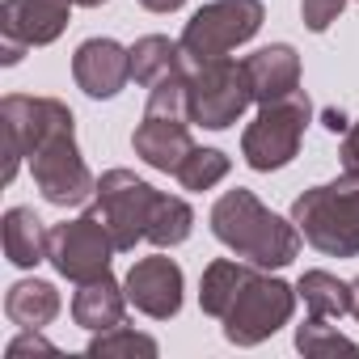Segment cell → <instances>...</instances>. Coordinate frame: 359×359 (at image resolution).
<instances>
[{
    "mask_svg": "<svg viewBox=\"0 0 359 359\" xmlns=\"http://www.w3.org/2000/svg\"><path fill=\"white\" fill-rule=\"evenodd\" d=\"M309 118H313V102H309L304 89L258 106V118H254V123L245 127V135H241V156H245V165L258 169V173H271V169L292 165L296 152H300V140H304Z\"/></svg>",
    "mask_w": 359,
    "mask_h": 359,
    "instance_id": "obj_3",
    "label": "cell"
},
{
    "mask_svg": "<svg viewBox=\"0 0 359 359\" xmlns=\"http://www.w3.org/2000/svg\"><path fill=\"white\" fill-rule=\"evenodd\" d=\"M34 355L55 359V355H60V346H55L51 338H43V330H22V334L5 346V359H34Z\"/></svg>",
    "mask_w": 359,
    "mask_h": 359,
    "instance_id": "obj_26",
    "label": "cell"
},
{
    "mask_svg": "<svg viewBox=\"0 0 359 359\" xmlns=\"http://www.w3.org/2000/svg\"><path fill=\"white\" fill-rule=\"evenodd\" d=\"M342 9H346V0H300V18L313 34H325L338 22Z\"/></svg>",
    "mask_w": 359,
    "mask_h": 359,
    "instance_id": "obj_27",
    "label": "cell"
},
{
    "mask_svg": "<svg viewBox=\"0 0 359 359\" xmlns=\"http://www.w3.org/2000/svg\"><path fill=\"white\" fill-rule=\"evenodd\" d=\"M250 106H254V89H250L245 64H237L229 55L191 64V123H199L208 131H224Z\"/></svg>",
    "mask_w": 359,
    "mask_h": 359,
    "instance_id": "obj_5",
    "label": "cell"
},
{
    "mask_svg": "<svg viewBox=\"0 0 359 359\" xmlns=\"http://www.w3.org/2000/svg\"><path fill=\"white\" fill-rule=\"evenodd\" d=\"M114 254H118V245H114V233H110L102 208H89L76 220H64L51 229V266L72 283L106 275Z\"/></svg>",
    "mask_w": 359,
    "mask_h": 359,
    "instance_id": "obj_9",
    "label": "cell"
},
{
    "mask_svg": "<svg viewBox=\"0 0 359 359\" xmlns=\"http://www.w3.org/2000/svg\"><path fill=\"white\" fill-rule=\"evenodd\" d=\"M131 148L144 165L161 169V173H177L182 161L195 152V140H191V118H173V114H148L135 123L131 131Z\"/></svg>",
    "mask_w": 359,
    "mask_h": 359,
    "instance_id": "obj_14",
    "label": "cell"
},
{
    "mask_svg": "<svg viewBox=\"0 0 359 359\" xmlns=\"http://www.w3.org/2000/svg\"><path fill=\"white\" fill-rule=\"evenodd\" d=\"M30 173L34 187L51 208H81L97 195V177L89 173L81 148H76V127L47 135L30 152Z\"/></svg>",
    "mask_w": 359,
    "mask_h": 359,
    "instance_id": "obj_8",
    "label": "cell"
},
{
    "mask_svg": "<svg viewBox=\"0 0 359 359\" xmlns=\"http://www.w3.org/2000/svg\"><path fill=\"white\" fill-rule=\"evenodd\" d=\"M292 309H296V287L266 271H254L250 283L241 287V296L233 300V309L220 317L224 338L233 346H258L292 321Z\"/></svg>",
    "mask_w": 359,
    "mask_h": 359,
    "instance_id": "obj_6",
    "label": "cell"
},
{
    "mask_svg": "<svg viewBox=\"0 0 359 359\" xmlns=\"http://www.w3.org/2000/svg\"><path fill=\"white\" fill-rule=\"evenodd\" d=\"M351 317L359 321V275L351 279Z\"/></svg>",
    "mask_w": 359,
    "mask_h": 359,
    "instance_id": "obj_31",
    "label": "cell"
},
{
    "mask_svg": "<svg viewBox=\"0 0 359 359\" xmlns=\"http://www.w3.org/2000/svg\"><path fill=\"white\" fill-rule=\"evenodd\" d=\"M127 304H131V300H127V287L114 283V275L106 271V275H97V279L76 283V292H72V321H76L81 330L97 334V330L118 325L123 313H127Z\"/></svg>",
    "mask_w": 359,
    "mask_h": 359,
    "instance_id": "obj_16",
    "label": "cell"
},
{
    "mask_svg": "<svg viewBox=\"0 0 359 359\" xmlns=\"http://www.w3.org/2000/svg\"><path fill=\"white\" fill-rule=\"evenodd\" d=\"M338 156H342V173H359V118L342 131V148H338Z\"/></svg>",
    "mask_w": 359,
    "mask_h": 359,
    "instance_id": "obj_28",
    "label": "cell"
},
{
    "mask_svg": "<svg viewBox=\"0 0 359 359\" xmlns=\"http://www.w3.org/2000/svg\"><path fill=\"white\" fill-rule=\"evenodd\" d=\"M321 123H325V131H334V135H342V131L351 127V118H346L342 110H325V114H321Z\"/></svg>",
    "mask_w": 359,
    "mask_h": 359,
    "instance_id": "obj_29",
    "label": "cell"
},
{
    "mask_svg": "<svg viewBox=\"0 0 359 359\" xmlns=\"http://www.w3.org/2000/svg\"><path fill=\"white\" fill-rule=\"evenodd\" d=\"M72 81L85 97H118L131 81V47L114 39H85L72 55Z\"/></svg>",
    "mask_w": 359,
    "mask_h": 359,
    "instance_id": "obj_13",
    "label": "cell"
},
{
    "mask_svg": "<svg viewBox=\"0 0 359 359\" xmlns=\"http://www.w3.org/2000/svg\"><path fill=\"white\" fill-rule=\"evenodd\" d=\"M93 359H127V355H156L161 346H156V338H148V334H140V330H131V325H110V330H97L93 338H89V346H85Z\"/></svg>",
    "mask_w": 359,
    "mask_h": 359,
    "instance_id": "obj_23",
    "label": "cell"
},
{
    "mask_svg": "<svg viewBox=\"0 0 359 359\" xmlns=\"http://www.w3.org/2000/svg\"><path fill=\"white\" fill-rule=\"evenodd\" d=\"M195 229V212L182 195H161L156 208H152V220H148V241L156 250H173L182 245Z\"/></svg>",
    "mask_w": 359,
    "mask_h": 359,
    "instance_id": "obj_22",
    "label": "cell"
},
{
    "mask_svg": "<svg viewBox=\"0 0 359 359\" xmlns=\"http://www.w3.org/2000/svg\"><path fill=\"white\" fill-rule=\"evenodd\" d=\"M140 5L148 9V13H177L187 5V0H140Z\"/></svg>",
    "mask_w": 359,
    "mask_h": 359,
    "instance_id": "obj_30",
    "label": "cell"
},
{
    "mask_svg": "<svg viewBox=\"0 0 359 359\" xmlns=\"http://www.w3.org/2000/svg\"><path fill=\"white\" fill-rule=\"evenodd\" d=\"M72 5H81V9H97V5H106V0H72Z\"/></svg>",
    "mask_w": 359,
    "mask_h": 359,
    "instance_id": "obj_32",
    "label": "cell"
},
{
    "mask_svg": "<svg viewBox=\"0 0 359 359\" xmlns=\"http://www.w3.org/2000/svg\"><path fill=\"white\" fill-rule=\"evenodd\" d=\"M296 296L304 300V309L313 317H346L351 313V283H342L330 271H304L296 283Z\"/></svg>",
    "mask_w": 359,
    "mask_h": 359,
    "instance_id": "obj_21",
    "label": "cell"
},
{
    "mask_svg": "<svg viewBox=\"0 0 359 359\" xmlns=\"http://www.w3.org/2000/svg\"><path fill=\"white\" fill-rule=\"evenodd\" d=\"M76 127L72 110L60 97H26V93H9L0 102V140H5V182H13L22 161H30V152L55 135Z\"/></svg>",
    "mask_w": 359,
    "mask_h": 359,
    "instance_id": "obj_7",
    "label": "cell"
},
{
    "mask_svg": "<svg viewBox=\"0 0 359 359\" xmlns=\"http://www.w3.org/2000/svg\"><path fill=\"white\" fill-rule=\"evenodd\" d=\"M296 351H304L313 359H325V355H359V342L346 338V334H338L330 325V317H313L309 313V321L296 325Z\"/></svg>",
    "mask_w": 359,
    "mask_h": 359,
    "instance_id": "obj_25",
    "label": "cell"
},
{
    "mask_svg": "<svg viewBox=\"0 0 359 359\" xmlns=\"http://www.w3.org/2000/svg\"><path fill=\"white\" fill-rule=\"evenodd\" d=\"M97 208L114 233V245L118 254H131L140 241H148V220H152V208L161 199V191L144 177H135L131 169H106L97 177Z\"/></svg>",
    "mask_w": 359,
    "mask_h": 359,
    "instance_id": "obj_10",
    "label": "cell"
},
{
    "mask_svg": "<svg viewBox=\"0 0 359 359\" xmlns=\"http://www.w3.org/2000/svg\"><path fill=\"white\" fill-rule=\"evenodd\" d=\"M0 241H5V258L22 271L51 258V229L39 220L34 208H9L0 224Z\"/></svg>",
    "mask_w": 359,
    "mask_h": 359,
    "instance_id": "obj_18",
    "label": "cell"
},
{
    "mask_svg": "<svg viewBox=\"0 0 359 359\" xmlns=\"http://www.w3.org/2000/svg\"><path fill=\"white\" fill-rule=\"evenodd\" d=\"M254 271H262V266H254L245 258H216V262H208L203 279H199V309L208 317H224Z\"/></svg>",
    "mask_w": 359,
    "mask_h": 359,
    "instance_id": "obj_20",
    "label": "cell"
},
{
    "mask_svg": "<svg viewBox=\"0 0 359 359\" xmlns=\"http://www.w3.org/2000/svg\"><path fill=\"white\" fill-rule=\"evenodd\" d=\"M60 309H64V300H60L55 283H47V279H18L5 292V317L18 330H47L60 317Z\"/></svg>",
    "mask_w": 359,
    "mask_h": 359,
    "instance_id": "obj_19",
    "label": "cell"
},
{
    "mask_svg": "<svg viewBox=\"0 0 359 359\" xmlns=\"http://www.w3.org/2000/svg\"><path fill=\"white\" fill-rule=\"evenodd\" d=\"M245 72H250V89H254V102L266 106L275 97H287L300 89V55L292 43H271V47H258L254 55L241 60Z\"/></svg>",
    "mask_w": 359,
    "mask_h": 359,
    "instance_id": "obj_15",
    "label": "cell"
},
{
    "mask_svg": "<svg viewBox=\"0 0 359 359\" xmlns=\"http://www.w3.org/2000/svg\"><path fill=\"white\" fill-rule=\"evenodd\" d=\"M266 22L262 0H212L203 5L187 26H182V51L203 64V60H220L229 51H237L241 43H250Z\"/></svg>",
    "mask_w": 359,
    "mask_h": 359,
    "instance_id": "obj_4",
    "label": "cell"
},
{
    "mask_svg": "<svg viewBox=\"0 0 359 359\" xmlns=\"http://www.w3.org/2000/svg\"><path fill=\"white\" fill-rule=\"evenodd\" d=\"M208 224H212V237H216L224 250H233L237 258H245V262H254V266H262V271L287 266V262L300 254V241H304V233L296 229V220L275 216V212H271L254 191H245V187L224 191V195L216 199Z\"/></svg>",
    "mask_w": 359,
    "mask_h": 359,
    "instance_id": "obj_1",
    "label": "cell"
},
{
    "mask_svg": "<svg viewBox=\"0 0 359 359\" xmlns=\"http://www.w3.org/2000/svg\"><path fill=\"white\" fill-rule=\"evenodd\" d=\"M72 0H5L0 5V64L13 68L30 47H47L68 30Z\"/></svg>",
    "mask_w": 359,
    "mask_h": 359,
    "instance_id": "obj_11",
    "label": "cell"
},
{
    "mask_svg": "<svg viewBox=\"0 0 359 359\" xmlns=\"http://www.w3.org/2000/svg\"><path fill=\"white\" fill-rule=\"evenodd\" d=\"M229 169H233L229 152H220V148H199V144H195V152L182 161V169H177L173 177L182 182V191H212L216 182H224V177H229Z\"/></svg>",
    "mask_w": 359,
    "mask_h": 359,
    "instance_id": "obj_24",
    "label": "cell"
},
{
    "mask_svg": "<svg viewBox=\"0 0 359 359\" xmlns=\"http://www.w3.org/2000/svg\"><path fill=\"white\" fill-rule=\"evenodd\" d=\"M191 55L182 51L177 39H165V34H144L131 43V81L140 89H152L169 76H187L191 72Z\"/></svg>",
    "mask_w": 359,
    "mask_h": 359,
    "instance_id": "obj_17",
    "label": "cell"
},
{
    "mask_svg": "<svg viewBox=\"0 0 359 359\" xmlns=\"http://www.w3.org/2000/svg\"><path fill=\"white\" fill-rule=\"evenodd\" d=\"M123 287H127V300L144 317L169 321V317H177V309H182L187 279H182V266H177L169 254H148V258H135L131 262Z\"/></svg>",
    "mask_w": 359,
    "mask_h": 359,
    "instance_id": "obj_12",
    "label": "cell"
},
{
    "mask_svg": "<svg viewBox=\"0 0 359 359\" xmlns=\"http://www.w3.org/2000/svg\"><path fill=\"white\" fill-rule=\"evenodd\" d=\"M292 220L304 241L330 258L359 254V173H342L338 182L309 187L292 203Z\"/></svg>",
    "mask_w": 359,
    "mask_h": 359,
    "instance_id": "obj_2",
    "label": "cell"
}]
</instances>
